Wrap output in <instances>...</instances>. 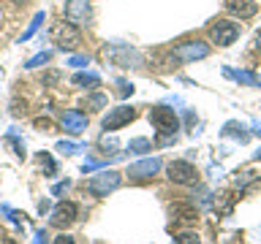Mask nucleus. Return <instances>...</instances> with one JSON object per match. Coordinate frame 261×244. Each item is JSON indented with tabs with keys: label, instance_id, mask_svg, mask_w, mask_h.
<instances>
[{
	"label": "nucleus",
	"instance_id": "nucleus-22",
	"mask_svg": "<svg viewBox=\"0 0 261 244\" xmlns=\"http://www.w3.org/2000/svg\"><path fill=\"white\" fill-rule=\"evenodd\" d=\"M49 52H41V54H36L33 60H28V68H38V65H44V63H49Z\"/></svg>",
	"mask_w": 261,
	"mask_h": 244
},
{
	"label": "nucleus",
	"instance_id": "nucleus-9",
	"mask_svg": "<svg viewBox=\"0 0 261 244\" xmlns=\"http://www.w3.org/2000/svg\"><path fill=\"white\" fill-rule=\"evenodd\" d=\"M60 122H63V128L68 130L71 136H82V133L87 130V117H85L82 111H76V109H71V111H63Z\"/></svg>",
	"mask_w": 261,
	"mask_h": 244
},
{
	"label": "nucleus",
	"instance_id": "nucleus-15",
	"mask_svg": "<svg viewBox=\"0 0 261 244\" xmlns=\"http://www.w3.org/2000/svg\"><path fill=\"white\" fill-rule=\"evenodd\" d=\"M71 81H73L76 87H87V89H93V87H98V84H101V79H98V73H85V71H82V73H76V76H73Z\"/></svg>",
	"mask_w": 261,
	"mask_h": 244
},
{
	"label": "nucleus",
	"instance_id": "nucleus-5",
	"mask_svg": "<svg viewBox=\"0 0 261 244\" xmlns=\"http://www.w3.org/2000/svg\"><path fill=\"white\" fill-rule=\"evenodd\" d=\"M166 174H169L171 182H177V185H196V182H199V171H196L188 160H174V163H169Z\"/></svg>",
	"mask_w": 261,
	"mask_h": 244
},
{
	"label": "nucleus",
	"instance_id": "nucleus-28",
	"mask_svg": "<svg viewBox=\"0 0 261 244\" xmlns=\"http://www.w3.org/2000/svg\"><path fill=\"white\" fill-rule=\"evenodd\" d=\"M71 65H90L87 57H71Z\"/></svg>",
	"mask_w": 261,
	"mask_h": 244
},
{
	"label": "nucleus",
	"instance_id": "nucleus-6",
	"mask_svg": "<svg viewBox=\"0 0 261 244\" xmlns=\"http://www.w3.org/2000/svg\"><path fill=\"white\" fill-rule=\"evenodd\" d=\"M134 119H136V109H130V106H117V109H112L103 117V130H120L122 125H128V122H134Z\"/></svg>",
	"mask_w": 261,
	"mask_h": 244
},
{
	"label": "nucleus",
	"instance_id": "nucleus-26",
	"mask_svg": "<svg viewBox=\"0 0 261 244\" xmlns=\"http://www.w3.org/2000/svg\"><path fill=\"white\" fill-rule=\"evenodd\" d=\"M117 87H120V95H130V93H134V87H130L128 81H122V79L117 81Z\"/></svg>",
	"mask_w": 261,
	"mask_h": 244
},
{
	"label": "nucleus",
	"instance_id": "nucleus-25",
	"mask_svg": "<svg viewBox=\"0 0 261 244\" xmlns=\"http://www.w3.org/2000/svg\"><path fill=\"white\" fill-rule=\"evenodd\" d=\"M46 239H49L46 231H36V236H33V244H49Z\"/></svg>",
	"mask_w": 261,
	"mask_h": 244
},
{
	"label": "nucleus",
	"instance_id": "nucleus-27",
	"mask_svg": "<svg viewBox=\"0 0 261 244\" xmlns=\"http://www.w3.org/2000/svg\"><path fill=\"white\" fill-rule=\"evenodd\" d=\"M55 244H76V241H73L68 233H60V236H57V239H55Z\"/></svg>",
	"mask_w": 261,
	"mask_h": 244
},
{
	"label": "nucleus",
	"instance_id": "nucleus-21",
	"mask_svg": "<svg viewBox=\"0 0 261 244\" xmlns=\"http://www.w3.org/2000/svg\"><path fill=\"white\" fill-rule=\"evenodd\" d=\"M171 244H201L199 241V236L196 233H179V236H174V241Z\"/></svg>",
	"mask_w": 261,
	"mask_h": 244
},
{
	"label": "nucleus",
	"instance_id": "nucleus-3",
	"mask_svg": "<svg viewBox=\"0 0 261 244\" xmlns=\"http://www.w3.org/2000/svg\"><path fill=\"white\" fill-rule=\"evenodd\" d=\"M120 187V174L117 171H101V174L87 179V190L93 195H109L112 190Z\"/></svg>",
	"mask_w": 261,
	"mask_h": 244
},
{
	"label": "nucleus",
	"instance_id": "nucleus-14",
	"mask_svg": "<svg viewBox=\"0 0 261 244\" xmlns=\"http://www.w3.org/2000/svg\"><path fill=\"white\" fill-rule=\"evenodd\" d=\"M171 215H174V220H182V223H193V220L199 217V211H196V206H191V203H177V206L171 209Z\"/></svg>",
	"mask_w": 261,
	"mask_h": 244
},
{
	"label": "nucleus",
	"instance_id": "nucleus-17",
	"mask_svg": "<svg viewBox=\"0 0 261 244\" xmlns=\"http://www.w3.org/2000/svg\"><path fill=\"white\" fill-rule=\"evenodd\" d=\"M152 144L147 141V138H134V141L128 144V152H150Z\"/></svg>",
	"mask_w": 261,
	"mask_h": 244
},
{
	"label": "nucleus",
	"instance_id": "nucleus-12",
	"mask_svg": "<svg viewBox=\"0 0 261 244\" xmlns=\"http://www.w3.org/2000/svg\"><path fill=\"white\" fill-rule=\"evenodd\" d=\"M106 54L117 65H122V68H130V63H139V54L128 46H112V49H106Z\"/></svg>",
	"mask_w": 261,
	"mask_h": 244
},
{
	"label": "nucleus",
	"instance_id": "nucleus-19",
	"mask_svg": "<svg viewBox=\"0 0 261 244\" xmlns=\"http://www.w3.org/2000/svg\"><path fill=\"white\" fill-rule=\"evenodd\" d=\"M85 106H87V109H101V106H106V95H101V93L90 95Z\"/></svg>",
	"mask_w": 261,
	"mask_h": 244
},
{
	"label": "nucleus",
	"instance_id": "nucleus-31",
	"mask_svg": "<svg viewBox=\"0 0 261 244\" xmlns=\"http://www.w3.org/2000/svg\"><path fill=\"white\" fill-rule=\"evenodd\" d=\"M14 3H22V6H24V3H28V0H14Z\"/></svg>",
	"mask_w": 261,
	"mask_h": 244
},
{
	"label": "nucleus",
	"instance_id": "nucleus-24",
	"mask_svg": "<svg viewBox=\"0 0 261 244\" xmlns=\"http://www.w3.org/2000/svg\"><path fill=\"white\" fill-rule=\"evenodd\" d=\"M68 187H71V182H68V179H65V182H57V185L52 187V195H63L65 190H68Z\"/></svg>",
	"mask_w": 261,
	"mask_h": 244
},
{
	"label": "nucleus",
	"instance_id": "nucleus-10",
	"mask_svg": "<svg viewBox=\"0 0 261 244\" xmlns=\"http://www.w3.org/2000/svg\"><path fill=\"white\" fill-rule=\"evenodd\" d=\"M207 54H210V49L204 44H199V41H191V44H182V46L174 49V57H177V60H182V63L201 60V57H207Z\"/></svg>",
	"mask_w": 261,
	"mask_h": 244
},
{
	"label": "nucleus",
	"instance_id": "nucleus-20",
	"mask_svg": "<svg viewBox=\"0 0 261 244\" xmlns=\"http://www.w3.org/2000/svg\"><path fill=\"white\" fill-rule=\"evenodd\" d=\"M85 146H79V144H71V141H60L57 144V152H63V155H73V152H82Z\"/></svg>",
	"mask_w": 261,
	"mask_h": 244
},
{
	"label": "nucleus",
	"instance_id": "nucleus-30",
	"mask_svg": "<svg viewBox=\"0 0 261 244\" xmlns=\"http://www.w3.org/2000/svg\"><path fill=\"white\" fill-rule=\"evenodd\" d=\"M256 49H258V52H261V33H258V36H256Z\"/></svg>",
	"mask_w": 261,
	"mask_h": 244
},
{
	"label": "nucleus",
	"instance_id": "nucleus-16",
	"mask_svg": "<svg viewBox=\"0 0 261 244\" xmlns=\"http://www.w3.org/2000/svg\"><path fill=\"white\" fill-rule=\"evenodd\" d=\"M38 163H41V168H44L46 176H55L57 174V166H55V160H52V155H49V152H41L38 155Z\"/></svg>",
	"mask_w": 261,
	"mask_h": 244
},
{
	"label": "nucleus",
	"instance_id": "nucleus-29",
	"mask_svg": "<svg viewBox=\"0 0 261 244\" xmlns=\"http://www.w3.org/2000/svg\"><path fill=\"white\" fill-rule=\"evenodd\" d=\"M38 211H41V215H44V211H49V201H41V203H38Z\"/></svg>",
	"mask_w": 261,
	"mask_h": 244
},
{
	"label": "nucleus",
	"instance_id": "nucleus-18",
	"mask_svg": "<svg viewBox=\"0 0 261 244\" xmlns=\"http://www.w3.org/2000/svg\"><path fill=\"white\" fill-rule=\"evenodd\" d=\"M41 22H44V11H38V14H36V19H33V22H30V27H28V30H24V33H22V41H28V38L33 36V33H36V30H38V24H41Z\"/></svg>",
	"mask_w": 261,
	"mask_h": 244
},
{
	"label": "nucleus",
	"instance_id": "nucleus-11",
	"mask_svg": "<svg viewBox=\"0 0 261 244\" xmlns=\"http://www.w3.org/2000/svg\"><path fill=\"white\" fill-rule=\"evenodd\" d=\"M161 171V160L158 158H150V160H142V163H134L128 168V176L130 179H150Z\"/></svg>",
	"mask_w": 261,
	"mask_h": 244
},
{
	"label": "nucleus",
	"instance_id": "nucleus-13",
	"mask_svg": "<svg viewBox=\"0 0 261 244\" xmlns=\"http://www.w3.org/2000/svg\"><path fill=\"white\" fill-rule=\"evenodd\" d=\"M226 11L237 14L240 19H250V16L258 11V6L253 3V0H226Z\"/></svg>",
	"mask_w": 261,
	"mask_h": 244
},
{
	"label": "nucleus",
	"instance_id": "nucleus-7",
	"mask_svg": "<svg viewBox=\"0 0 261 244\" xmlns=\"http://www.w3.org/2000/svg\"><path fill=\"white\" fill-rule=\"evenodd\" d=\"M76 215H79L76 203L65 201V203H60V206H55L52 217H49V223H52L55 228H68V225L76 223Z\"/></svg>",
	"mask_w": 261,
	"mask_h": 244
},
{
	"label": "nucleus",
	"instance_id": "nucleus-2",
	"mask_svg": "<svg viewBox=\"0 0 261 244\" xmlns=\"http://www.w3.org/2000/svg\"><path fill=\"white\" fill-rule=\"evenodd\" d=\"M52 41L60 49H76L82 44V36H79V30H76V24H71V22H57L55 27H52Z\"/></svg>",
	"mask_w": 261,
	"mask_h": 244
},
{
	"label": "nucleus",
	"instance_id": "nucleus-23",
	"mask_svg": "<svg viewBox=\"0 0 261 244\" xmlns=\"http://www.w3.org/2000/svg\"><path fill=\"white\" fill-rule=\"evenodd\" d=\"M101 146H103L106 152H109V149H117V138H114V136H103V138H101Z\"/></svg>",
	"mask_w": 261,
	"mask_h": 244
},
{
	"label": "nucleus",
	"instance_id": "nucleus-4",
	"mask_svg": "<svg viewBox=\"0 0 261 244\" xmlns=\"http://www.w3.org/2000/svg\"><path fill=\"white\" fill-rule=\"evenodd\" d=\"M210 38L215 41L218 46H228L240 38V24L237 22H228V19H218L215 24L210 27Z\"/></svg>",
	"mask_w": 261,
	"mask_h": 244
},
{
	"label": "nucleus",
	"instance_id": "nucleus-1",
	"mask_svg": "<svg viewBox=\"0 0 261 244\" xmlns=\"http://www.w3.org/2000/svg\"><path fill=\"white\" fill-rule=\"evenodd\" d=\"M150 122L161 130L158 144L174 141V136H177V130H179V119H177V114L171 111V109H166V106H155V109L150 111Z\"/></svg>",
	"mask_w": 261,
	"mask_h": 244
},
{
	"label": "nucleus",
	"instance_id": "nucleus-8",
	"mask_svg": "<svg viewBox=\"0 0 261 244\" xmlns=\"http://www.w3.org/2000/svg\"><path fill=\"white\" fill-rule=\"evenodd\" d=\"M65 19H68L71 24H87L90 19V3L87 0H68L65 3Z\"/></svg>",
	"mask_w": 261,
	"mask_h": 244
}]
</instances>
